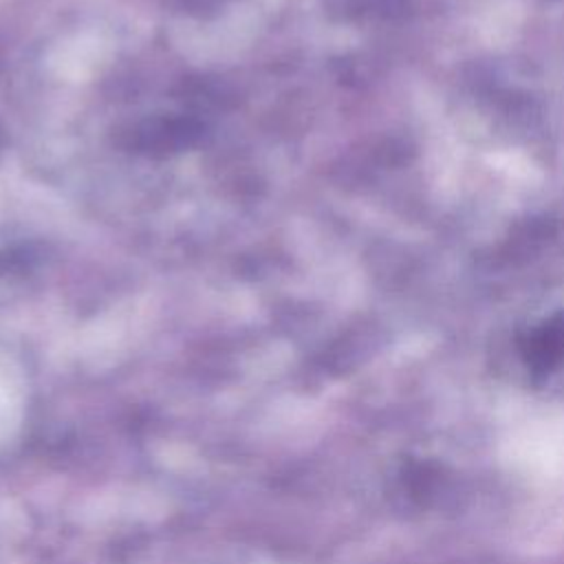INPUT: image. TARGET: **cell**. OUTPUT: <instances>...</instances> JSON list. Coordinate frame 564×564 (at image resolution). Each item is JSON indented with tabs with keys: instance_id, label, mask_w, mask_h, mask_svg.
Masks as SVG:
<instances>
[{
	"instance_id": "cell-1",
	"label": "cell",
	"mask_w": 564,
	"mask_h": 564,
	"mask_svg": "<svg viewBox=\"0 0 564 564\" xmlns=\"http://www.w3.org/2000/svg\"><path fill=\"white\" fill-rule=\"evenodd\" d=\"M520 357L524 366L538 375L546 377L564 366V311H557L535 326H531L520 337Z\"/></svg>"
}]
</instances>
